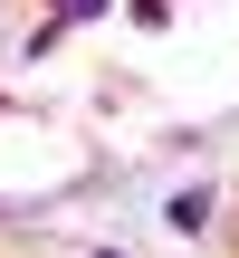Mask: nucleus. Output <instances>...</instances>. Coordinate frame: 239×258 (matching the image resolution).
<instances>
[{
	"label": "nucleus",
	"mask_w": 239,
	"mask_h": 258,
	"mask_svg": "<svg viewBox=\"0 0 239 258\" xmlns=\"http://www.w3.org/2000/svg\"><path fill=\"white\" fill-rule=\"evenodd\" d=\"M48 10H57V19H105L115 0H48Z\"/></svg>",
	"instance_id": "f03ea898"
},
{
	"label": "nucleus",
	"mask_w": 239,
	"mask_h": 258,
	"mask_svg": "<svg viewBox=\"0 0 239 258\" xmlns=\"http://www.w3.org/2000/svg\"><path fill=\"white\" fill-rule=\"evenodd\" d=\"M211 211H220V191H211V182H192V191H172V201H163V220H172V230H211Z\"/></svg>",
	"instance_id": "f257e3e1"
}]
</instances>
